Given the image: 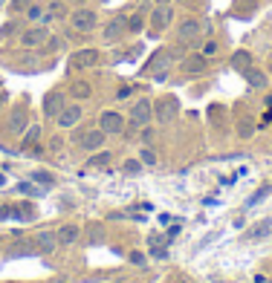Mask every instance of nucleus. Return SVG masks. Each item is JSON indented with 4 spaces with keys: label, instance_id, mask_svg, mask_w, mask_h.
Wrapping results in <instances>:
<instances>
[{
    "label": "nucleus",
    "instance_id": "de8ad7c7",
    "mask_svg": "<svg viewBox=\"0 0 272 283\" xmlns=\"http://www.w3.org/2000/svg\"><path fill=\"white\" fill-rule=\"evenodd\" d=\"M3 3H6V0H0V6H3Z\"/></svg>",
    "mask_w": 272,
    "mask_h": 283
},
{
    "label": "nucleus",
    "instance_id": "c85d7f7f",
    "mask_svg": "<svg viewBox=\"0 0 272 283\" xmlns=\"http://www.w3.org/2000/svg\"><path fill=\"white\" fill-rule=\"evenodd\" d=\"M237 136H240V139H252V136H255V124H252L249 118H240V121H237Z\"/></svg>",
    "mask_w": 272,
    "mask_h": 283
},
{
    "label": "nucleus",
    "instance_id": "39448f33",
    "mask_svg": "<svg viewBox=\"0 0 272 283\" xmlns=\"http://www.w3.org/2000/svg\"><path fill=\"white\" fill-rule=\"evenodd\" d=\"M96 24H99V15H96L93 9H75L72 18H70V26L75 32H93Z\"/></svg>",
    "mask_w": 272,
    "mask_h": 283
},
{
    "label": "nucleus",
    "instance_id": "f8f14e48",
    "mask_svg": "<svg viewBox=\"0 0 272 283\" xmlns=\"http://www.w3.org/2000/svg\"><path fill=\"white\" fill-rule=\"evenodd\" d=\"M29 127V113H26V107H15L12 113H9V133H24Z\"/></svg>",
    "mask_w": 272,
    "mask_h": 283
},
{
    "label": "nucleus",
    "instance_id": "c756f323",
    "mask_svg": "<svg viewBox=\"0 0 272 283\" xmlns=\"http://www.w3.org/2000/svg\"><path fill=\"white\" fill-rule=\"evenodd\" d=\"M139 159H142V165H148V168H154L156 162H159V159H156V154L151 151V148H148V145H145L142 151H139Z\"/></svg>",
    "mask_w": 272,
    "mask_h": 283
},
{
    "label": "nucleus",
    "instance_id": "4c0bfd02",
    "mask_svg": "<svg viewBox=\"0 0 272 283\" xmlns=\"http://www.w3.org/2000/svg\"><path fill=\"white\" fill-rule=\"evenodd\" d=\"M214 52H217V44H214V41H209V44L203 47V55H206V58H212Z\"/></svg>",
    "mask_w": 272,
    "mask_h": 283
},
{
    "label": "nucleus",
    "instance_id": "412c9836",
    "mask_svg": "<svg viewBox=\"0 0 272 283\" xmlns=\"http://www.w3.org/2000/svg\"><path fill=\"white\" fill-rule=\"evenodd\" d=\"M229 67L237 72H246L249 67H252V52H246V49H237L235 55L229 58Z\"/></svg>",
    "mask_w": 272,
    "mask_h": 283
},
{
    "label": "nucleus",
    "instance_id": "cd10ccee",
    "mask_svg": "<svg viewBox=\"0 0 272 283\" xmlns=\"http://www.w3.org/2000/svg\"><path fill=\"white\" fill-rule=\"evenodd\" d=\"M110 156H113V154L99 151V154H93L90 159H87V165H90V168H107V165H110Z\"/></svg>",
    "mask_w": 272,
    "mask_h": 283
},
{
    "label": "nucleus",
    "instance_id": "79ce46f5",
    "mask_svg": "<svg viewBox=\"0 0 272 283\" xmlns=\"http://www.w3.org/2000/svg\"><path fill=\"white\" fill-rule=\"evenodd\" d=\"M6 104H9V93H6V90H0V110H3Z\"/></svg>",
    "mask_w": 272,
    "mask_h": 283
},
{
    "label": "nucleus",
    "instance_id": "f704fd0d",
    "mask_svg": "<svg viewBox=\"0 0 272 283\" xmlns=\"http://www.w3.org/2000/svg\"><path fill=\"white\" fill-rule=\"evenodd\" d=\"M26 18H29V21H41V18H44V9H41V6H35V3H32V6L26 9Z\"/></svg>",
    "mask_w": 272,
    "mask_h": 283
},
{
    "label": "nucleus",
    "instance_id": "9b49d317",
    "mask_svg": "<svg viewBox=\"0 0 272 283\" xmlns=\"http://www.w3.org/2000/svg\"><path fill=\"white\" fill-rule=\"evenodd\" d=\"M81 116H84V110L78 104H70V107H64V110H61L58 113V118H55V121H58V127H75V124H78V121H81Z\"/></svg>",
    "mask_w": 272,
    "mask_h": 283
},
{
    "label": "nucleus",
    "instance_id": "2f4dec72",
    "mask_svg": "<svg viewBox=\"0 0 272 283\" xmlns=\"http://www.w3.org/2000/svg\"><path fill=\"white\" fill-rule=\"evenodd\" d=\"M142 26H145L142 15H130L128 18V32H142Z\"/></svg>",
    "mask_w": 272,
    "mask_h": 283
},
{
    "label": "nucleus",
    "instance_id": "aec40b11",
    "mask_svg": "<svg viewBox=\"0 0 272 283\" xmlns=\"http://www.w3.org/2000/svg\"><path fill=\"white\" fill-rule=\"evenodd\" d=\"M35 246H38V251L52 254V251L58 248V237H55V231H41V234L35 237Z\"/></svg>",
    "mask_w": 272,
    "mask_h": 283
},
{
    "label": "nucleus",
    "instance_id": "f3484780",
    "mask_svg": "<svg viewBox=\"0 0 272 283\" xmlns=\"http://www.w3.org/2000/svg\"><path fill=\"white\" fill-rule=\"evenodd\" d=\"M125 32H128V18L119 15V18H113V21L105 26V41H119Z\"/></svg>",
    "mask_w": 272,
    "mask_h": 283
},
{
    "label": "nucleus",
    "instance_id": "7ed1b4c3",
    "mask_svg": "<svg viewBox=\"0 0 272 283\" xmlns=\"http://www.w3.org/2000/svg\"><path fill=\"white\" fill-rule=\"evenodd\" d=\"M151 118H154V104H151L148 98H139L136 104L130 107V127H133V130H136V127H145Z\"/></svg>",
    "mask_w": 272,
    "mask_h": 283
},
{
    "label": "nucleus",
    "instance_id": "a18cd8bd",
    "mask_svg": "<svg viewBox=\"0 0 272 283\" xmlns=\"http://www.w3.org/2000/svg\"><path fill=\"white\" fill-rule=\"evenodd\" d=\"M266 104H269V107H272V93H269V95H266Z\"/></svg>",
    "mask_w": 272,
    "mask_h": 283
},
{
    "label": "nucleus",
    "instance_id": "5701e85b",
    "mask_svg": "<svg viewBox=\"0 0 272 283\" xmlns=\"http://www.w3.org/2000/svg\"><path fill=\"white\" fill-rule=\"evenodd\" d=\"M243 75H246L249 87H255V90H263V87L269 84V78H266V75H263L260 70H255V67H249V70L243 72Z\"/></svg>",
    "mask_w": 272,
    "mask_h": 283
},
{
    "label": "nucleus",
    "instance_id": "e433bc0d",
    "mask_svg": "<svg viewBox=\"0 0 272 283\" xmlns=\"http://www.w3.org/2000/svg\"><path fill=\"white\" fill-rule=\"evenodd\" d=\"M29 6H32V0H12V9H15V12H26Z\"/></svg>",
    "mask_w": 272,
    "mask_h": 283
},
{
    "label": "nucleus",
    "instance_id": "423d86ee",
    "mask_svg": "<svg viewBox=\"0 0 272 283\" xmlns=\"http://www.w3.org/2000/svg\"><path fill=\"white\" fill-rule=\"evenodd\" d=\"M47 41H49L47 26H29L26 32H21V47H26V49H38V47H44Z\"/></svg>",
    "mask_w": 272,
    "mask_h": 283
},
{
    "label": "nucleus",
    "instance_id": "37998d69",
    "mask_svg": "<svg viewBox=\"0 0 272 283\" xmlns=\"http://www.w3.org/2000/svg\"><path fill=\"white\" fill-rule=\"evenodd\" d=\"M130 93H133V90H130V87H122V90H119V98H128Z\"/></svg>",
    "mask_w": 272,
    "mask_h": 283
},
{
    "label": "nucleus",
    "instance_id": "09e8293b",
    "mask_svg": "<svg viewBox=\"0 0 272 283\" xmlns=\"http://www.w3.org/2000/svg\"><path fill=\"white\" fill-rule=\"evenodd\" d=\"M269 64H272V58H269Z\"/></svg>",
    "mask_w": 272,
    "mask_h": 283
},
{
    "label": "nucleus",
    "instance_id": "72a5a7b5",
    "mask_svg": "<svg viewBox=\"0 0 272 283\" xmlns=\"http://www.w3.org/2000/svg\"><path fill=\"white\" fill-rule=\"evenodd\" d=\"M151 246H154V248H151V254H154L156 260H165L168 257V248L159 246V243H156V237H151Z\"/></svg>",
    "mask_w": 272,
    "mask_h": 283
},
{
    "label": "nucleus",
    "instance_id": "a211bd4d",
    "mask_svg": "<svg viewBox=\"0 0 272 283\" xmlns=\"http://www.w3.org/2000/svg\"><path fill=\"white\" fill-rule=\"evenodd\" d=\"M84 240H87V246H99L107 240V228L102 223H90L84 228Z\"/></svg>",
    "mask_w": 272,
    "mask_h": 283
},
{
    "label": "nucleus",
    "instance_id": "c9c22d12",
    "mask_svg": "<svg viewBox=\"0 0 272 283\" xmlns=\"http://www.w3.org/2000/svg\"><path fill=\"white\" fill-rule=\"evenodd\" d=\"M154 136H156V133H154V127H148V124H145V127H142V133H139V139H142L145 145H151V142H154Z\"/></svg>",
    "mask_w": 272,
    "mask_h": 283
},
{
    "label": "nucleus",
    "instance_id": "f03ea898",
    "mask_svg": "<svg viewBox=\"0 0 272 283\" xmlns=\"http://www.w3.org/2000/svg\"><path fill=\"white\" fill-rule=\"evenodd\" d=\"M171 61H174V55H171V49H159L154 58L148 61V67H145V72H151L156 81H165L168 75V67H171Z\"/></svg>",
    "mask_w": 272,
    "mask_h": 283
},
{
    "label": "nucleus",
    "instance_id": "7c9ffc66",
    "mask_svg": "<svg viewBox=\"0 0 272 283\" xmlns=\"http://www.w3.org/2000/svg\"><path fill=\"white\" fill-rule=\"evenodd\" d=\"M122 171H125V174H139V171H142V159H125Z\"/></svg>",
    "mask_w": 272,
    "mask_h": 283
},
{
    "label": "nucleus",
    "instance_id": "58836bf2",
    "mask_svg": "<svg viewBox=\"0 0 272 283\" xmlns=\"http://www.w3.org/2000/svg\"><path fill=\"white\" fill-rule=\"evenodd\" d=\"M128 260H130V263H136V266H142V263H145V254H139V251H130Z\"/></svg>",
    "mask_w": 272,
    "mask_h": 283
},
{
    "label": "nucleus",
    "instance_id": "9d476101",
    "mask_svg": "<svg viewBox=\"0 0 272 283\" xmlns=\"http://www.w3.org/2000/svg\"><path fill=\"white\" fill-rule=\"evenodd\" d=\"M269 234H272V217H263V220H258L252 228H246V231H243V240L258 243V240H266Z\"/></svg>",
    "mask_w": 272,
    "mask_h": 283
},
{
    "label": "nucleus",
    "instance_id": "4468645a",
    "mask_svg": "<svg viewBox=\"0 0 272 283\" xmlns=\"http://www.w3.org/2000/svg\"><path fill=\"white\" fill-rule=\"evenodd\" d=\"M41 136H44V130L38 127V124H32V127L24 130V139H21V151H41L38 145H41Z\"/></svg>",
    "mask_w": 272,
    "mask_h": 283
},
{
    "label": "nucleus",
    "instance_id": "b1692460",
    "mask_svg": "<svg viewBox=\"0 0 272 283\" xmlns=\"http://www.w3.org/2000/svg\"><path fill=\"white\" fill-rule=\"evenodd\" d=\"M64 15H67V6H64V0H52V3H49V9L44 12V18H41V21H44V24H49V21H55V18H64Z\"/></svg>",
    "mask_w": 272,
    "mask_h": 283
},
{
    "label": "nucleus",
    "instance_id": "bb28decb",
    "mask_svg": "<svg viewBox=\"0 0 272 283\" xmlns=\"http://www.w3.org/2000/svg\"><path fill=\"white\" fill-rule=\"evenodd\" d=\"M32 182L41 185V188H52L55 185V177H52V171H35L32 174Z\"/></svg>",
    "mask_w": 272,
    "mask_h": 283
},
{
    "label": "nucleus",
    "instance_id": "a878e982",
    "mask_svg": "<svg viewBox=\"0 0 272 283\" xmlns=\"http://www.w3.org/2000/svg\"><path fill=\"white\" fill-rule=\"evenodd\" d=\"M269 194H272V182H266V185H260V188L255 191L252 197H249V200H246V205H249V208H252V205H260V202L266 200Z\"/></svg>",
    "mask_w": 272,
    "mask_h": 283
},
{
    "label": "nucleus",
    "instance_id": "2eb2a0df",
    "mask_svg": "<svg viewBox=\"0 0 272 283\" xmlns=\"http://www.w3.org/2000/svg\"><path fill=\"white\" fill-rule=\"evenodd\" d=\"M171 18H174L171 6H156L154 15H151V26H154V32H162V29H168V26H171Z\"/></svg>",
    "mask_w": 272,
    "mask_h": 283
},
{
    "label": "nucleus",
    "instance_id": "20e7f679",
    "mask_svg": "<svg viewBox=\"0 0 272 283\" xmlns=\"http://www.w3.org/2000/svg\"><path fill=\"white\" fill-rule=\"evenodd\" d=\"M99 127L105 130L107 136H116V133H125V116L119 110H105L99 116Z\"/></svg>",
    "mask_w": 272,
    "mask_h": 283
},
{
    "label": "nucleus",
    "instance_id": "4be33fe9",
    "mask_svg": "<svg viewBox=\"0 0 272 283\" xmlns=\"http://www.w3.org/2000/svg\"><path fill=\"white\" fill-rule=\"evenodd\" d=\"M12 217L15 220H21V223L35 220V205H32V202H15L12 205Z\"/></svg>",
    "mask_w": 272,
    "mask_h": 283
},
{
    "label": "nucleus",
    "instance_id": "6e6552de",
    "mask_svg": "<svg viewBox=\"0 0 272 283\" xmlns=\"http://www.w3.org/2000/svg\"><path fill=\"white\" fill-rule=\"evenodd\" d=\"M67 107V98L61 90H52V93L44 95V116L47 118H58V113Z\"/></svg>",
    "mask_w": 272,
    "mask_h": 283
},
{
    "label": "nucleus",
    "instance_id": "dca6fc26",
    "mask_svg": "<svg viewBox=\"0 0 272 283\" xmlns=\"http://www.w3.org/2000/svg\"><path fill=\"white\" fill-rule=\"evenodd\" d=\"M206 67H209V58L206 55H189V58H183V72H189V75H200V72H206Z\"/></svg>",
    "mask_w": 272,
    "mask_h": 283
},
{
    "label": "nucleus",
    "instance_id": "473e14b6",
    "mask_svg": "<svg viewBox=\"0 0 272 283\" xmlns=\"http://www.w3.org/2000/svg\"><path fill=\"white\" fill-rule=\"evenodd\" d=\"M18 194H29V197H41L44 191H41V188H35L32 182H21V185H18Z\"/></svg>",
    "mask_w": 272,
    "mask_h": 283
},
{
    "label": "nucleus",
    "instance_id": "a19ab883",
    "mask_svg": "<svg viewBox=\"0 0 272 283\" xmlns=\"http://www.w3.org/2000/svg\"><path fill=\"white\" fill-rule=\"evenodd\" d=\"M58 47H61V41H58V38H49V41H47V52H55Z\"/></svg>",
    "mask_w": 272,
    "mask_h": 283
},
{
    "label": "nucleus",
    "instance_id": "8fccbe9b",
    "mask_svg": "<svg viewBox=\"0 0 272 283\" xmlns=\"http://www.w3.org/2000/svg\"><path fill=\"white\" fill-rule=\"evenodd\" d=\"M269 283H272V280H269Z\"/></svg>",
    "mask_w": 272,
    "mask_h": 283
},
{
    "label": "nucleus",
    "instance_id": "c03bdc74",
    "mask_svg": "<svg viewBox=\"0 0 272 283\" xmlns=\"http://www.w3.org/2000/svg\"><path fill=\"white\" fill-rule=\"evenodd\" d=\"M156 6H168V3H171V0H154Z\"/></svg>",
    "mask_w": 272,
    "mask_h": 283
},
{
    "label": "nucleus",
    "instance_id": "f257e3e1",
    "mask_svg": "<svg viewBox=\"0 0 272 283\" xmlns=\"http://www.w3.org/2000/svg\"><path fill=\"white\" fill-rule=\"evenodd\" d=\"M179 116V101L177 95H162L159 101L154 104V118L159 121V124H171L174 118Z\"/></svg>",
    "mask_w": 272,
    "mask_h": 283
},
{
    "label": "nucleus",
    "instance_id": "ea45409f",
    "mask_svg": "<svg viewBox=\"0 0 272 283\" xmlns=\"http://www.w3.org/2000/svg\"><path fill=\"white\" fill-rule=\"evenodd\" d=\"M0 220H12V205H0Z\"/></svg>",
    "mask_w": 272,
    "mask_h": 283
},
{
    "label": "nucleus",
    "instance_id": "0eeeda50",
    "mask_svg": "<svg viewBox=\"0 0 272 283\" xmlns=\"http://www.w3.org/2000/svg\"><path fill=\"white\" fill-rule=\"evenodd\" d=\"M96 64H99V52H96V49H78V52H72L70 61H67L70 70H90Z\"/></svg>",
    "mask_w": 272,
    "mask_h": 283
},
{
    "label": "nucleus",
    "instance_id": "1a4fd4ad",
    "mask_svg": "<svg viewBox=\"0 0 272 283\" xmlns=\"http://www.w3.org/2000/svg\"><path fill=\"white\" fill-rule=\"evenodd\" d=\"M105 139H107V133L102 127L99 130H84L81 136H78V145H81L84 151H102Z\"/></svg>",
    "mask_w": 272,
    "mask_h": 283
},
{
    "label": "nucleus",
    "instance_id": "49530a36",
    "mask_svg": "<svg viewBox=\"0 0 272 283\" xmlns=\"http://www.w3.org/2000/svg\"><path fill=\"white\" fill-rule=\"evenodd\" d=\"M70 3H84V0H70Z\"/></svg>",
    "mask_w": 272,
    "mask_h": 283
},
{
    "label": "nucleus",
    "instance_id": "ddd939ff",
    "mask_svg": "<svg viewBox=\"0 0 272 283\" xmlns=\"http://www.w3.org/2000/svg\"><path fill=\"white\" fill-rule=\"evenodd\" d=\"M55 237H58V248H64V246H72L78 237H81V225H72V223H67V225H61L58 231H55Z\"/></svg>",
    "mask_w": 272,
    "mask_h": 283
},
{
    "label": "nucleus",
    "instance_id": "393cba45",
    "mask_svg": "<svg viewBox=\"0 0 272 283\" xmlns=\"http://www.w3.org/2000/svg\"><path fill=\"white\" fill-rule=\"evenodd\" d=\"M90 93H93V87H90L87 81H72L70 84V95H72V98H78V101L90 98Z\"/></svg>",
    "mask_w": 272,
    "mask_h": 283
},
{
    "label": "nucleus",
    "instance_id": "6ab92c4d",
    "mask_svg": "<svg viewBox=\"0 0 272 283\" xmlns=\"http://www.w3.org/2000/svg\"><path fill=\"white\" fill-rule=\"evenodd\" d=\"M200 21H197V18H186V21H183V24H179V41H194V38L200 35Z\"/></svg>",
    "mask_w": 272,
    "mask_h": 283
}]
</instances>
